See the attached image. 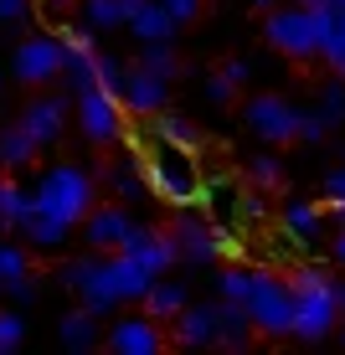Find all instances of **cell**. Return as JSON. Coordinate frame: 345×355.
Here are the masks:
<instances>
[{"label": "cell", "mask_w": 345, "mask_h": 355, "mask_svg": "<svg viewBox=\"0 0 345 355\" xmlns=\"http://www.w3.org/2000/svg\"><path fill=\"white\" fill-rule=\"evenodd\" d=\"M155 273L129 252H108V258H72L62 268V288H72L93 314H108L129 299H144Z\"/></svg>", "instance_id": "cell-1"}, {"label": "cell", "mask_w": 345, "mask_h": 355, "mask_svg": "<svg viewBox=\"0 0 345 355\" xmlns=\"http://www.w3.org/2000/svg\"><path fill=\"white\" fill-rule=\"evenodd\" d=\"M21 129H26L42 150H47V144H57V139H62V129H67V103H62L57 93L31 98V103L21 108Z\"/></svg>", "instance_id": "cell-15"}, {"label": "cell", "mask_w": 345, "mask_h": 355, "mask_svg": "<svg viewBox=\"0 0 345 355\" xmlns=\"http://www.w3.org/2000/svg\"><path fill=\"white\" fill-rule=\"evenodd\" d=\"M36 155H42V144L21 129V119H16L10 129H0V165H6V170H26Z\"/></svg>", "instance_id": "cell-23"}, {"label": "cell", "mask_w": 345, "mask_h": 355, "mask_svg": "<svg viewBox=\"0 0 345 355\" xmlns=\"http://www.w3.org/2000/svg\"><path fill=\"white\" fill-rule=\"evenodd\" d=\"M57 335H62V345L72 350V355H83V350H93L98 340V314L83 304V309H72V314H62V324H57Z\"/></svg>", "instance_id": "cell-20"}, {"label": "cell", "mask_w": 345, "mask_h": 355, "mask_svg": "<svg viewBox=\"0 0 345 355\" xmlns=\"http://www.w3.org/2000/svg\"><path fill=\"white\" fill-rule=\"evenodd\" d=\"M242 309H248L258 335H294V284L274 268L253 273V293Z\"/></svg>", "instance_id": "cell-6"}, {"label": "cell", "mask_w": 345, "mask_h": 355, "mask_svg": "<svg viewBox=\"0 0 345 355\" xmlns=\"http://www.w3.org/2000/svg\"><path fill=\"white\" fill-rule=\"evenodd\" d=\"M237 222H242V227H258V222H263V196H248V201L237 206Z\"/></svg>", "instance_id": "cell-43"}, {"label": "cell", "mask_w": 345, "mask_h": 355, "mask_svg": "<svg viewBox=\"0 0 345 355\" xmlns=\"http://www.w3.org/2000/svg\"><path fill=\"white\" fill-rule=\"evenodd\" d=\"M176 248H180V258L196 263V268H206L212 258H221L217 252V222H206V216H196L191 206H180V216H176Z\"/></svg>", "instance_id": "cell-13"}, {"label": "cell", "mask_w": 345, "mask_h": 355, "mask_svg": "<svg viewBox=\"0 0 345 355\" xmlns=\"http://www.w3.org/2000/svg\"><path fill=\"white\" fill-rule=\"evenodd\" d=\"M263 36L274 52H283L289 62H310V57L325 52V31H319V10L304 6V0H289V6H274L263 21Z\"/></svg>", "instance_id": "cell-3"}, {"label": "cell", "mask_w": 345, "mask_h": 355, "mask_svg": "<svg viewBox=\"0 0 345 355\" xmlns=\"http://www.w3.org/2000/svg\"><path fill=\"white\" fill-rule=\"evenodd\" d=\"M108 186H114L119 201H140V196L150 191V180H144V165L124 160V165H114V170H108Z\"/></svg>", "instance_id": "cell-27"}, {"label": "cell", "mask_w": 345, "mask_h": 355, "mask_svg": "<svg viewBox=\"0 0 345 355\" xmlns=\"http://www.w3.org/2000/svg\"><path fill=\"white\" fill-rule=\"evenodd\" d=\"M217 252H221V258H242V237L227 222H217Z\"/></svg>", "instance_id": "cell-40"}, {"label": "cell", "mask_w": 345, "mask_h": 355, "mask_svg": "<svg viewBox=\"0 0 345 355\" xmlns=\"http://www.w3.org/2000/svg\"><path fill=\"white\" fill-rule=\"evenodd\" d=\"M16 78L26 83V88H42V83H57L62 78V67H67V42L57 31H36L26 36V42L16 46Z\"/></svg>", "instance_id": "cell-7"}, {"label": "cell", "mask_w": 345, "mask_h": 355, "mask_svg": "<svg viewBox=\"0 0 345 355\" xmlns=\"http://www.w3.org/2000/svg\"><path fill=\"white\" fill-rule=\"evenodd\" d=\"M335 263H345V227H340V237H335Z\"/></svg>", "instance_id": "cell-45"}, {"label": "cell", "mask_w": 345, "mask_h": 355, "mask_svg": "<svg viewBox=\"0 0 345 355\" xmlns=\"http://www.w3.org/2000/svg\"><path fill=\"white\" fill-rule=\"evenodd\" d=\"M304 6H319V0H304Z\"/></svg>", "instance_id": "cell-49"}, {"label": "cell", "mask_w": 345, "mask_h": 355, "mask_svg": "<svg viewBox=\"0 0 345 355\" xmlns=\"http://www.w3.org/2000/svg\"><path fill=\"white\" fill-rule=\"evenodd\" d=\"M0 288H6V284H0Z\"/></svg>", "instance_id": "cell-50"}, {"label": "cell", "mask_w": 345, "mask_h": 355, "mask_svg": "<svg viewBox=\"0 0 345 355\" xmlns=\"http://www.w3.org/2000/svg\"><path fill=\"white\" fill-rule=\"evenodd\" d=\"M160 6H165L170 16L180 21V26H186V21H196V16H201V0H160Z\"/></svg>", "instance_id": "cell-42"}, {"label": "cell", "mask_w": 345, "mask_h": 355, "mask_svg": "<svg viewBox=\"0 0 345 355\" xmlns=\"http://www.w3.org/2000/svg\"><path fill=\"white\" fill-rule=\"evenodd\" d=\"M31 206H36V196H26L16 180H0V232L21 227V216H26Z\"/></svg>", "instance_id": "cell-26"}, {"label": "cell", "mask_w": 345, "mask_h": 355, "mask_svg": "<svg viewBox=\"0 0 345 355\" xmlns=\"http://www.w3.org/2000/svg\"><path fill=\"white\" fill-rule=\"evenodd\" d=\"M124 114H129V108L119 103L108 88H98V83L78 93V124H83V134H88V144L124 139Z\"/></svg>", "instance_id": "cell-9"}, {"label": "cell", "mask_w": 345, "mask_h": 355, "mask_svg": "<svg viewBox=\"0 0 345 355\" xmlns=\"http://www.w3.org/2000/svg\"><path fill=\"white\" fill-rule=\"evenodd\" d=\"M319 114H325L330 124H340V119H345V83H340V72H335V83L319 88Z\"/></svg>", "instance_id": "cell-34"}, {"label": "cell", "mask_w": 345, "mask_h": 355, "mask_svg": "<svg viewBox=\"0 0 345 355\" xmlns=\"http://www.w3.org/2000/svg\"><path fill=\"white\" fill-rule=\"evenodd\" d=\"M124 252H129V258H140V263L150 268L155 278H160L170 263L180 258V248H176V232H160V227H140V232L129 237V248H124Z\"/></svg>", "instance_id": "cell-16"}, {"label": "cell", "mask_w": 345, "mask_h": 355, "mask_svg": "<svg viewBox=\"0 0 345 355\" xmlns=\"http://www.w3.org/2000/svg\"><path fill=\"white\" fill-rule=\"evenodd\" d=\"M57 6H78V0H57Z\"/></svg>", "instance_id": "cell-48"}, {"label": "cell", "mask_w": 345, "mask_h": 355, "mask_svg": "<svg viewBox=\"0 0 345 355\" xmlns=\"http://www.w3.org/2000/svg\"><path fill=\"white\" fill-rule=\"evenodd\" d=\"M176 26L180 21L170 16L160 0H140V6L129 10V31L140 36V42H176Z\"/></svg>", "instance_id": "cell-18"}, {"label": "cell", "mask_w": 345, "mask_h": 355, "mask_svg": "<svg viewBox=\"0 0 345 355\" xmlns=\"http://www.w3.org/2000/svg\"><path fill=\"white\" fill-rule=\"evenodd\" d=\"M201 201L212 206L217 222H237V186H227V180H212V186H201Z\"/></svg>", "instance_id": "cell-30"}, {"label": "cell", "mask_w": 345, "mask_h": 355, "mask_svg": "<svg viewBox=\"0 0 345 355\" xmlns=\"http://www.w3.org/2000/svg\"><path fill=\"white\" fill-rule=\"evenodd\" d=\"M258 6H263V10H268V6H278V0H258Z\"/></svg>", "instance_id": "cell-47"}, {"label": "cell", "mask_w": 345, "mask_h": 355, "mask_svg": "<svg viewBox=\"0 0 345 355\" xmlns=\"http://www.w3.org/2000/svg\"><path fill=\"white\" fill-rule=\"evenodd\" d=\"M134 62L150 67V72H160V78H170V83L180 78V57H176V46H170V42H144V52L134 57Z\"/></svg>", "instance_id": "cell-28"}, {"label": "cell", "mask_w": 345, "mask_h": 355, "mask_svg": "<svg viewBox=\"0 0 345 355\" xmlns=\"http://www.w3.org/2000/svg\"><path fill=\"white\" fill-rule=\"evenodd\" d=\"M319 31H325V62H330V72H340L345 78V0H319Z\"/></svg>", "instance_id": "cell-17"}, {"label": "cell", "mask_w": 345, "mask_h": 355, "mask_svg": "<svg viewBox=\"0 0 345 355\" xmlns=\"http://www.w3.org/2000/svg\"><path fill=\"white\" fill-rule=\"evenodd\" d=\"M124 72H129V62H119L114 52H98V88H108L119 98V88H124Z\"/></svg>", "instance_id": "cell-33"}, {"label": "cell", "mask_w": 345, "mask_h": 355, "mask_svg": "<svg viewBox=\"0 0 345 355\" xmlns=\"http://www.w3.org/2000/svg\"><path fill=\"white\" fill-rule=\"evenodd\" d=\"M325 206L330 211L345 216V170H335V175H325Z\"/></svg>", "instance_id": "cell-39"}, {"label": "cell", "mask_w": 345, "mask_h": 355, "mask_svg": "<svg viewBox=\"0 0 345 355\" xmlns=\"http://www.w3.org/2000/svg\"><path fill=\"white\" fill-rule=\"evenodd\" d=\"M83 232H88V248L93 252H124L129 237L140 232V222H134L129 201H114V206H93L88 222H83Z\"/></svg>", "instance_id": "cell-10"}, {"label": "cell", "mask_w": 345, "mask_h": 355, "mask_svg": "<svg viewBox=\"0 0 345 355\" xmlns=\"http://www.w3.org/2000/svg\"><path fill=\"white\" fill-rule=\"evenodd\" d=\"M232 93H237V83H232L227 72H212V78H206V103L227 108V103H232Z\"/></svg>", "instance_id": "cell-37"}, {"label": "cell", "mask_w": 345, "mask_h": 355, "mask_svg": "<svg viewBox=\"0 0 345 355\" xmlns=\"http://www.w3.org/2000/svg\"><path fill=\"white\" fill-rule=\"evenodd\" d=\"M21 340H26V324H21V314L0 309V355H16Z\"/></svg>", "instance_id": "cell-35"}, {"label": "cell", "mask_w": 345, "mask_h": 355, "mask_svg": "<svg viewBox=\"0 0 345 355\" xmlns=\"http://www.w3.org/2000/svg\"><path fill=\"white\" fill-rule=\"evenodd\" d=\"M340 324H345V284H340Z\"/></svg>", "instance_id": "cell-46"}, {"label": "cell", "mask_w": 345, "mask_h": 355, "mask_svg": "<svg viewBox=\"0 0 345 355\" xmlns=\"http://www.w3.org/2000/svg\"><path fill=\"white\" fill-rule=\"evenodd\" d=\"M16 232L26 237V248H62L67 232H72V222H62V216H52V211H42V206H31V211L21 216Z\"/></svg>", "instance_id": "cell-19"}, {"label": "cell", "mask_w": 345, "mask_h": 355, "mask_svg": "<svg viewBox=\"0 0 345 355\" xmlns=\"http://www.w3.org/2000/svg\"><path fill=\"white\" fill-rule=\"evenodd\" d=\"M217 320H221V299L217 304H186L170 320V340L186 350H206V345H217Z\"/></svg>", "instance_id": "cell-14"}, {"label": "cell", "mask_w": 345, "mask_h": 355, "mask_svg": "<svg viewBox=\"0 0 345 355\" xmlns=\"http://www.w3.org/2000/svg\"><path fill=\"white\" fill-rule=\"evenodd\" d=\"M93 175L88 170H78V165H52L42 180H36V206L42 211H52V216H62V222H88V211H93Z\"/></svg>", "instance_id": "cell-5"}, {"label": "cell", "mask_w": 345, "mask_h": 355, "mask_svg": "<svg viewBox=\"0 0 345 355\" xmlns=\"http://www.w3.org/2000/svg\"><path fill=\"white\" fill-rule=\"evenodd\" d=\"M217 293H221V299H232V304H248V293H253V268H227V273L217 278Z\"/></svg>", "instance_id": "cell-32"}, {"label": "cell", "mask_w": 345, "mask_h": 355, "mask_svg": "<svg viewBox=\"0 0 345 355\" xmlns=\"http://www.w3.org/2000/svg\"><path fill=\"white\" fill-rule=\"evenodd\" d=\"M299 119H304V114H299L283 93H253L248 103H242V124H248L258 139H268V144L299 139Z\"/></svg>", "instance_id": "cell-8"}, {"label": "cell", "mask_w": 345, "mask_h": 355, "mask_svg": "<svg viewBox=\"0 0 345 355\" xmlns=\"http://www.w3.org/2000/svg\"><path fill=\"white\" fill-rule=\"evenodd\" d=\"M103 345L114 355H160V350H165V329H160L155 314H140V320L129 314V320H119L103 335Z\"/></svg>", "instance_id": "cell-12"}, {"label": "cell", "mask_w": 345, "mask_h": 355, "mask_svg": "<svg viewBox=\"0 0 345 355\" xmlns=\"http://www.w3.org/2000/svg\"><path fill=\"white\" fill-rule=\"evenodd\" d=\"M155 139H165V144H180V150H201V129H196L191 124V119H180V114H165V108H160V114H155Z\"/></svg>", "instance_id": "cell-24"}, {"label": "cell", "mask_w": 345, "mask_h": 355, "mask_svg": "<svg viewBox=\"0 0 345 355\" xmlns=\"http://www.w3.org/2000/svg\"><path fill=\"white\" fill-rule=\"evenodd\" d=\"M248 340H253V320H248V309H242V304H232V299H221L217 350H248Z\"/></svg>", "instance_id": "cell-21"}, {"label": "cell", "mask_w": 345, "mask_h": 355, "mask_svg": "<svg viewBox=\"0 0 345 355\" xmlns=\"http://www.w3.org/2000/svg\"><path fill=\"white\" fill-rule=\"evenodd\" d=\"M283 232H289V237H299V242H310L314 232H319V206L289 201V206H283Z\"/></svg>", "instance_id": "cell-29"}, {"label": "cell", "mask_w": 345, "mask_h": 355, "mask_svg": "<svg viewBox=\"0 0 345 355\" xmlns=\"http://www.w3.org/2000/svg\"><path fill=\"white\" fill-rule=\"evenodd\" d=\"M31 16H36V0H0V21H10V26H21Z\"/></svg>", "instance_id": "cell-38"}, {"label": "cell", "mask_w": 345, "mask_h": 355, "mask_svg": "<svg viewBox=\"0 0 345 355\" xmlns=\"http://www.w3.org/2000/svg\"><path fill=\"white\" fill-rule=\"evenodd\" d=\"M221 72H227V78H232V83H237V88H242V83H248V78H253V67H248V62H242V57H232V62H227V67H221Z\"/></svg>", "instance_id": "cell-44"}, {"label": "cell", "mask_w": 345, "mask_h": 355, "mask_svg": "<svg viewBox=\"0 0 345 355\" xmlns=\"http://www.w3.org/2000/svg\"><path fill=\"white\" fill-rule=\"evenodd\" d=\"M140 0H83V21L93 31H108V26H129V10Z\"/></svg>", "instance_id": "cell-25"}, {"label": "cell", "mask_w": 345, "mask_h": 355, "mask_svg": "<svg viewBox=\"0 0 345 355\" xmlns=\"http://www.w3.org/2000/svg\"><path fill=\"white\" fill-rule=\"evenodd\" d=\"M140 165H144V180H150V191L160 201H170V206H196L201 201V175H196V165H191V150L155 139V150L144 155Z\"/></svg>", "instance_id": "cell-4"}, {"label": "cell", "mask_w": 345, "mask_h": 355, "mask_svg": "<svg viewBox=\"0 0 345 355\" xmlns=\"http://www.w3.org/2000/svg\"><path fill=\"white\" fill-rule=\"evenodd\" d=\"M325 134H330V119H325V114H304V119H299V139L314 144V139H325Z\"/></svg>", "instance_id": "cell-41"}, {"label": "cell", "mask_w": 345, "mask_h": 355, "mask_svg": "<svg viewBox=\"0 0 345 355\" xmlns=\"http://www.w3.org/2000/svg\"><path fill=\"white\" fill-rule=\"evenodd\" d=\"M248 175H253V186H278V180H283V165L274 160V155H253V165H248Z\"/></svg>", "instance_id": "cell-36"}, {"label": "cell", "mask_w": 345, "mask_h": 355, "mask_svg": "<svg viewBox=\"0 0 345 355\" xmlns=\"http://www.w3.org/2000/svg\"><path fill=\"white\" fill-rule=\"evenodd\" d=\"M21 278H31V258L26 248H16V242H0V284H21Z\"/></svg>", "instance_id": "cell-31"}, {"label": "cell", "mask_w": 345, "mask_h": 355, "mask_svg": "<svg viewBox=\"0 0 345 355\" xmlns=\"http://www.w3.org/2000/svg\"><path fill=\"white\" fill-rule=\"evenodd\" d=\"M165 98H170V78H160V72L140 67V62H129V72H124V88H119V103H124L129 114L155 119L160 108H165Z\"/></svg>", "instance_id": "cell-11"}, {"label": "cell", "mask_w": 345, "mask_h": 355, "mask_svg": "<svg viewBox=\"0 0 345 355\" xmlns=\"http://www.w3.org/2000/svg\"><path fill=\"white\" fill-rule=\"evenodd\" d=\"M186 304H191L186 284H170L165 273H160L155 284H150V293H144V314H155V320H176Z\"/></svg>", "instance_id": "cell-22"}, {"label": "cell", "mask_w": 345, "mask_h": 355, "mask_svg": "<svg viewBox=\"0 0 345 355\" xmlns=\"http://www.w3.org/2000/svg\"><path fill=\"white\" fill-rule=\"evenodd\" d=\"M294 284V335L304 345H319L330 340V329L340 324V288L325 268H294L289 273Z\"/></svg>", "instance_id": "cell-2"}]
</instances>
